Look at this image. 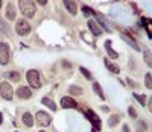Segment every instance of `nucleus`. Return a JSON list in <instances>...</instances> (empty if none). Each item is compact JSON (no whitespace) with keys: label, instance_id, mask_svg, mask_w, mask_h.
Listing matches in <instances>:
<instances>
[{"label":"nucleus","instance_id":"20e7f679","mask_svg":"<svg viewBox=\"0 0 152 132\" xmlns=\"http://www.w3.org/2000/svg\"><path fill=\"white\" fill-rule=\"evenodd\" d=\"M35 122L38 126L41 128H46L50 125V122H52V117H50V114H47L46 111H38L37 115H35Z\"/></svg>","mask_w":152,"mask_h":132},{"label":"nucleus","instance_id":"2f4dec72","mask_svg":"<svg viewBox=\"0 0 152 132\" xmlns=\"http://www.w3.org/2000/svg\"><path fill=\"white\" fill-rule=\"evenodd\" d=\"M91 132H96V131H94V129H93V131H91Z\"/></svg>","mask_w":152,"mask_h":132},{"label":"nucleus","instance_id":"1a4fd4ad","mask_svg":"<svg viewBox=\"0 0 152 132\" xmlns=\"http://www.w3.org/2000/svg\"><path fill=\"white\" fill-rule=\"evenodd\" d=\"M17 96H18L20 99H29V97L32 96V90H31L29 87H20V88L17 90Z\"/></svg>","mask_w":152,"mask_h":132},{"label":"nucleus","instance_id":"b1692460","mask_svg":"<svg viewBox=\"0 0 152 132\" xmlns=\"http://www.w3.org/2000/svg\"><path fill=\"white\" fill-rule=\"evenodd\" d=\"M132 96H134V99H137L142 105H145V103H146V97H145V96H140V94H137V93H134Z\"/></svg>","mask_w":152,"mask_h":132},{"label":"nucleus","instance_id":"cd10ccee","mask_svg":"<svg viewBox=\"0 0 152 132\" xmlns=\"http://www.w3.org/2000/svg\"><path fill=\"white\" fill-rule=\"evenodd\" d=\"M37 3H38V5H43V6H44V5H47L46 0H37Z\"/></svg>","mask_w":152,"mask_h":132},{"label":"nucleus","instance_id":"2eb2a0df","mask_svg":"<svg viewBox=\"0 0 152 132\" xmlns=\"http://www.w3.org/2000/svg\"><path fill=\"white\" fill-rule=\"evenodd\" d=\"M105 67L111 71V73H119L120 71V69H119V65H116V64H114V62H111V61H108V59H105Z\"/></svg>","mask_w":152,"mask_h":132},{"label":"nucleus","instance_id":"aec40b11","mask_svg":"<svg viewBox=\"0 0 152 132\" xmlns=\"http://www.w3.org/2000/svg\"><path fill=\"white\" fill-rule=\"evenodd\" d=\"M82 12H84L87 17H94V15H96V12H94L93 9H90L88 6H82Z\"/></svg>","mask_w":152,"mask_h":132},{"label":"nucleus","instance_id":"c756f323","mask_svg":"<svg viewBox=\"0 0 152 132\" xmlns=\"http://www.w3.org/2000/svg\"><path fill=\"white\" fill-rule=\"evenodd\" d=\"M123 132H129V131H128V128H126V126L123 128Z\"/></svg>","mask_w":152,"mask_h":132},{"label":"nucleus","instance_id":"7ed1b4c3","mask_svg":"<svg viewBox=\"0 0 152 132\" xmlns=\"http://www.w3.org/2000/svg\"><path fill=\"white\" fill-rule=\"evenodd\" d=\"M31 24L28 23V20H24V18H20V20H17V23H15V32L20 35V36H24V35H28L29 32H31Z\"/></svg>","mask_w":152,"mask_h":132},{"label":"nucleus","instance_id":"473e14b6","mask_svg":"<svg viewBox=\"0 0 152 132\" xmlns=\"http://www.w3.org/2000/svg\"><path fill=\"white\" fill-rule=\"evenodd\" d=\"M40 132H44V131H40Z\"/></svg>","mask_w":152,"mask_h":132},{"label":"nucleus","instance_id":"6ab92c4d","mask_svg":"<svg viewBox=\"0 0 152 132\" xmlns=\"http://www.w3.org/2000/svg\"><path fill=\"white\" fill-rule=\"evenodd\" d=\"M69 91H70V94H73V96H81L82 94V88L81 87H76V85H72L69 88Z\"/></svg>","mask_w":152,"mask_h":132},{"label":"nucleus","instance_id":"f257e3e1","mask_svg":"<svg viewBox=\"0 0 152 132\" xmlns=\"http://www.w3.org/2000/svg\"><path fill=\"white\" fill-rule=\"evenodd\" d=\"M18 6H20V11L24 17L32 18L35 15V2H32V0H20Z\"/></svg>","mask_w":152,"mask_h":132},{"label":"nucleus","instance_id":"9b49d317","mask_svg":"<svg viewBox=\"0 0 152 132\" xmlns=\"http://www.w3.org/2000/svg\"><path fill=\"white\" fill-rule=\"evenodd\" d=\"M122 39H123V41H126V44H129L134 50H140V46H138L135 41H134V38H131L129 35H126V34H122Z\"/></svg>","mask_w":152,"mask_h":132},{"label":"nucleus","instance_id":"9d476101","mask_svg":"<svg viewBox=\"0 0 152 132\" xmlns=\"http://www.w3.org/2000/svg\"><path fill=\"white\" fill-rule=\"evenodd\" d=\"M88 29H90V32L94 35V36H99L100 34H102V29L97 26V23L94 20H88Z\"/></svg>","mask_w":152,"mask_h":132},{"label":"nucleus","instance_id":"ddd939ff","mask_svg":"<svg viewBox=\"0 0 152 132\" xmlns=\"http://www.w3.org/2000/svg\"><path fill=\"white\" fill-rule=\"evenodd\" d=\"M64 5H66L67 11L70 12L72 15H76V12H78V8H76V3H75V2H70V0H66V2H64Z\"/></svg>","mask_w":152,"mask_h":132},{"label":"nucleus","instance_id":"dca6fc26","mask_svg":"<svg viewBox=\"0 0 152 132\" xmlns=\"http://www.w3.org/2000/svg\"><path fill=\"white\" fill-rule=\"evenodd\" d=\"M23 123L26 125V126H34V117H32V114H29V112H24L23 114Z\"/></svg>","mask_w":152,"mask_h":132},{"label":"nucleus","instance_id":"412c9836","mask_svg":"<svg viewBox=\"0 0 152 132\" xmlns=\"http://www.w3.org/2000/svg\"><path fill=\"white\" fill-rule=\"evenodd\" d=\"M119 120H120L119 115H111L110 120H108V125H110V126H116V125L119 123Z\"/></svg>","mask_w":152,"mask_h":132},{"label":"nucleus","instance_id":"bb28decb","mask_svg":"<svg viewBox=\"0 0 152 132\" xmlns=\"http://www.w3.org/2000/svg\"><path fill=\"white\" fill-rule=\"evenodd\" d=\"M146 62H148V65H152L151 64V55H149V52H146Z\"/></svg>","mask_w":152,"mask_h":132},{"label":"nucleus","instance_id":"7c9ffc66","mask_svg":"<svg viewBox=\"0 0 152 132\" xmlns=\"http://www.w3.org/2000/svg\"><path fill=\"white\" fill-rule=\"evenodd\" d=\"M0 8H2V2H0Z\"/></svg>","mask_w":152,"mask_h":132},{"label":"nucleus","instance_id":"0eeeda50","mask_svg":"<svg viewBox=\"0 0 152 132\" xmlns=\"http://www.w3.org/2000/svg\"><path fill=\"white\" fill-rule=\"evenodd\" d=\"M85 117H87L88 120L91 122V125L94 126V129H96V131H100V128H102V123H100L99 117H97V115H96L93 111H90V109H88V111L85 112Z\"/></svg>","mask_w":152,"mask_h":132},{"label":"nucleus","instance_id":"a211bd4d","mask_svg":"<svg viewBox=\"0 0 152 132\" xmlns=\"http://www.w3.org/2000/svg\"><path fill=\"white\" fill-rule=\"evenodd\" d=\"M93 90L96 91V94L100 97V99H102V100H105V94H104V91H102V88H100V85L97 84V82H94L93 84Z\"/></svg>","mask_w":152,"mask_h":132},{"label":"nucleus","instance_id":"393cba45","mask_svg":"<svg viewBox=\"0 0 152 132\" xmlns=\"http://www.w3.org/2000/svg\"><path fill=\"white\" fill-rule=\"evenodd\" d=\"M145 82H146V87H148V88H152V82H151V73H146Z\"/></svg>","mask_w":152,"mask_h":132},{"label":"nucleus","instance_id":"5701e85b","mask_svg":"<svg viewBox=\"0 0 152 132\" xmlns=\"http://www.w3.org/2000/svg\"><path fill=\"white\" fill-rule=\"evenodd\" d=\"M8 76L11 77V81H14V82H18L20 81V74L17 71H11V73H8Z\"/></svg>","mask_w":152,"mask_h":132},{"label":"nucleus","instance_id":"a878e982","mask_svg":"<svg viewBox=\"0 0 152 132\" xmlns=\"http://www.w3.org/2000/svg\"><path fill=\"white\" fill-rule=\"evenodd\" d=\"M128 114H129L132 118H135V117H137V111H135V108L129 106V108H128Z\"/></svg>","mask_w":152,"mask_h":132},{"label":"nucleus","instance_id":"423d86ee","mask_svg":"<svg viewBox=\"0 0 152 132\" xmlns=\"http://www.w3.org/2000/svg\"><path fill=\"white\" fill-rule=\"evenodd\" d=\"M11 59V50L6 43H0V64L5 65Z\"/></svg>","mask_w":152,"mask_h":132},{"label":"nucleus","instance_id":"4468645a","mask_svg":"<svg viewBox=\"0 0 152 132\" xmlns=\"http://www.w3.org/2000/svg\"><path fill=\"white\" fill-rule=\"evenodd\" d=\"M6 18L8 20H14L15 18V8H14V5H12V3H9L6 6Z\"/></svg>","mask_w":152,"mask_h":132},{"label":"nucleus","instance_id":"f3484780","mask_svg":"<svg viewBox=\"0 0 152 132\" xmlns=\"http://www.w3.org/2000/svg\"><path fill=\"white\" fill-rule=\"evenodd\" d=\"M41 103L44 105V106H47V108H50V109H52V111H55L56 109V105L52 102V100H50L49 97H43V100H41Z\"/></svg>","mask_w":152,"mask_h":132},{"label":"nucleus","instance_id":"c85d7f7f","mask_svg":"<svg viewBox=\"0 0 152 132\" xmlns=\"http://www.w3.org/2000/svg\"><path fill=\"white\" fill-rule=\"evenodd\" d=\"M3 123V117H2V114H0V125Z\"/></svg>","mask_w":152,"mask_h":132},{"label":"nucleus","instance_id":"4be33fe9","mask_svg":"<svg viewBox=\"0 0 152 132\" xmlns=\"http://www.w3.org/2000/svg\"><path fill=\"white\" fill-rule=\"evenodd\" d=\"M79 70H81V73H82V74L85 76V79H88V81H91V79H93V74H91L90 71H88L87 69H84V67H81Z\"/></svg>","mask_w":152,"mask_h":132},{"label":"nucleus","instance_id":"f03ea898","mask_svg":"<svg viewBox=\"0 0 152 132\" xmlns=\"http://www.w3.org/2000/svg\"><path fill=\"white\" fill-rule=\"evenodd\" d=\"M26 79H28V82L32 88H40L41 87V77H40V73L37 70H29L26 73Z\"/></svg>","mask_w":152,"mask_h":132},{"label":"nucleus","instance_id":"f8f14e48","mask_svg":"<svg viewBox=\"0 0 152 132\" xmlns=\"http://www.w3.org/2000/svg\"><path fill=\"white\" fill-rule=\"evenodd\" d=\"M105 49H107V53H108V56H110L111 59L119 58V53H117L116 50H113V47H111V41H107V43H105Z\"/></svg>","mask_w":152,"mask_h":132},{"label":"nucleus","instance_id":"39448f33","mask_svg":"<svg viewBox=\"0 0 152 132\" xmlns=\"http://www.w3.org/2000/svg\"><path fill=\"white\" fill-rule=\"evenodd\" d=\"M0 96H2L5 100H12V97H14V90H12L9 82L0 84Z\"/></svg>","mask_w":152,"mask_h":132},{"label":"nucleus","instance_id":"6e6552de","mask_svg":"<svg viewBox=\"0 0 152 132\" xmlns=\"http://www.w3.org/2000/svg\"><path fill=\"white\" fill-rule=\"evenodd\" d=\"M61 106L66 108V109H69V108H76V106H78V103H76V100H75L73 97L66 96V97L61 99Z\"/></svg>","mask_w":152,"mask_h":132}]
</instances>
